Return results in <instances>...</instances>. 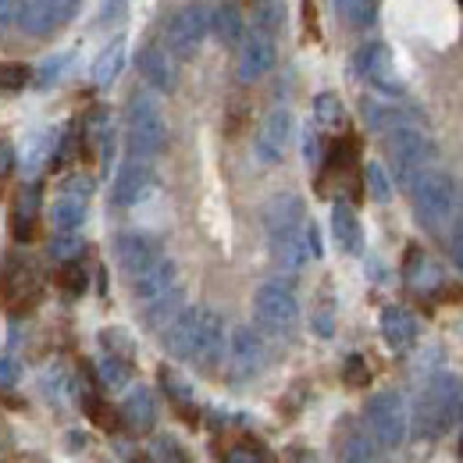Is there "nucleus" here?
I'll return each mask as SVG.
<instances>
[{
  "label": "nucleus",
  "mask_w": 463,
  "mask_h": 463,
  "mask_svg": "<svg viewBox=\"0 0 463 463\" xmlns=\"http://www.w3.org/2000/svg\"><path fill=\"white\" fill-rule=\"evenodd\" d=\"M225 321L211 307H182L165 328V349L175 360H189L200 371H214L225 360Z\"/></svg>",
  "instance_id": "1"
},
{
  "label": "nucleus",
  "mask_w": 463,
  "mask_h": 463,
  "mask_svg": "<svg viewBox=\"0 0 463 463\" xmlns=\"http://www.w3.org/2000/svg\"><path fill=\"white\" fill-rule=\"evenodd\" d=\"M264 232L271 242L275 260L286 271H299L310 257H321V239L317 229L307 225V211L303 200L292 193H279L268 207H264Z\"/></svg>",
  "instance_id": "2"
},
{
  "label": "nucleus",
  "mask_w": 463,
  "mask_h": 463,
  "mask_svg": "<svg viewBox=\"0 0 463 463\" xmlns=\"http://www.w3.org/2000/svg\"><path fill=\"white\" fill-rule=\"evenodd\" d=\"M410 189V200H413V214L417 222L428 232L442 235L457 222L460 214V189L453 182V175L442 172V168H424L420 175H413V182L406 185Z\"/></svg>",
  "instance_id": "3"
},
{
  "label": "nucleus",
  "mask_w": 463,
  "mask_h": 463,
  "mask_svg": "<svg viewBox=\"0 0 463 463\" xmlns=\"http://www.w3.org/2000/svg\"><path fill=\"white\" fill-rule=\"evenodd\" d=\"M463 413V382L453 374H439L431 378L413 406V431L420 439H439L446 435Z\"/></svg>",
  "instance_id": "4"
},
{
  "label": "nucleus",
  "mask_w": 463,
  "mask_h": 463,
  "mask_svg": "<svg viewBox=\"0 0 463 463\" xmlns=\"http://www.w3.org/2000/svg\"><path fill=\"white\" fill-rule=\"evenodd\" d=\"M125 132H128V154L154 161L168 146V125L154 97L136 93L125 108Z\"/></svg>",
  "instance_id": "5"
},
{
  "label": "nucleus",
  "mask_w": 463,
  "mask_h": 463,
  "mask_svg": "<svg viewBox=\"0 0 463 463\" xmlns=\"http://www.w3.org/2000/svg\"><path fill=\"white\" fill-rule=\"evenodd\" d=\"M385 150H389V161H392L396 178L403 185L413 182V175H420L424 168L435 165V143L413 125H400V128L385 132Z\"/></svg>",
  "instance_id": "6"
},
{
  "label": "nucleus",
  "mask_w": 463,
  "mask_h": 463,
  "mask_svg": "<svg viewBox=\"0 0 463 463\" xmlns=\"http://www.w3.org/2000/svg\"><path fill=\"white\" fill-rule=\"evenodd\" d=\"M253 321L268 335H289L299 321V299L286 282H264L253 292Z\"/></svg>",
  "instance_id": "7"
},
{
  "label": "nucleus",
  "mask_w": 463,
  "mask_h": 463,
  "mask_svg": "<svg viewBox=\"0 0 463 463\" xmlns=\"http://www.w3.org/2000/svg\"><path fill=\"white\" fill-rule=\"evenodd\" d=\"M364 424L374 435V442L382 449H396L403 446L406 431H410V413L400 392H378L364 406Z\"/></svg>",
  "instance_id": "8"
},
{
  "label": "nucleus",
  "mask_w": 463,
  "mask_h": 463,
  "mask_svg": "<svg viewBox=\"0 0 463 463\" xmlns=\"http://www.w3.org/2000/svg\"><path fill=\"white\" fill-rule=\"evenodd\" d=\"M207 33H211V11L203 4H185V7L175 11L168 18V25H165V47L178 61H189L200 54Z\"/></svg>",
  "instance_id": "9"
},
{
  "label": "nucleus",
  "mask_w": 463,
  "mask_h": 463,
  "mask_svg": "<svg viewBox=\"0 0 463 463\" xmlns=\"http://www.w3.org/2000/svg\"><path fill=\"white\" fill-rule=\"evenodd\" d=\"M79 0H18L14 22L25 36H54L61 25L71 18Z\"/></svg>",
  "instance_id": "10"
},
{
  "label": "nucleus",
  "mask_w": 463,
  "mask_h": 463,
  "mask_svg": "<svg viewBox=\"0 0 463 463\" xmlns=\"http://www.w3.org/2000/svg\"><path fill=\"white\" fill-rule=\"evenodd\" d=\"M225 360H229V374L235 382H246V378L260 374V367H264V360H268V349H264L260 332L250 328V325L232 328L229 346H225Z\"/></svg>",
  "instance_id": "11"
},
{
  "label": "nucleus",
  "mask_w": 463,
  "mask_h": 463,
  "mask_svg": "<svg viewBox=\"0 0 463 463\" xmlns=\"http://www.w3.org/2000/svg\"><path fill=\"white\" fill-rule=\"evenodd\" d=\"M356 71L385 97H400L403 93V82H400V71H396V58L385 43H364L356 51Z\"/></svg>",
  "instance_id": "12"
},
{
  "label": "nucleus",
  "mask_w": 463,
  "mask_h": 463,
  "mask_svg": "<svg viewBox=\"0 0 463 463\" xmlns=\"http://www.w3.org/2000/svg\"><path fill=\"white\" fill-rule=\"evenodd\" d=\"M275 68V43L268 33L253 29L235 47V79L239 82H260Z\"/></svg>",
  "instance_id": "13"
},
{
  "label": "nucleus",
  "mask_w": 463,
  "mask_h": 463,
  "mask_svg": "<svg viewBox=\"0 0 463 463\" xmlns=\"http://www.w3.org/2000/svg\"><path fill=\"white\" fill-rule=\"evenodd\" d=\"M289 143H292V115L286 108L268 111V118H264L260 128H257V139H253L257 161H260V165H279V161L286 157Z\"/></svg>",
  "instance_id": "14"
},
{
  "label": "nucleus",
  "mask_w": 463,
  "mask_h": 463,
  "mask_svg": "<svg viewBox=\"0 0 463 463\" xmlns=\"http://www.w3.org/2000/svg\"><path fill=\"white\" fill-rule=\"evenodd\" d=\"M115 257H118V268L125 271V279H139L146 268H154L165 253L161 246L150 239V235H139V232H121L115 239Z\"/></svg>",
  "instance_id": "15"
},
{
  "label": "nucleus",
  "mask_w": 463,
  "mask_h": 463,
  "mask_svg": "<svg viewBox=\"0 0 463 463\" xmlns=\"http://www.w3.org/2000/svg\"><path fill=\"white\" fill-rule=\"evenodd\" d=\"M154 161H146V157H132L128 154V161L121 165V172L115 178V203L118 207H136V203H143L150 193H154Z\"/></svg>",
  "instance_id": "16"
},
{
  "label": "nucleus",
  "mask_w": 463,
  "mask_h": 463,
  "mask_svg": "<svg viewBox=\"0 0 463 463\" xmlns=\"http://www.w3.org/2000/svg\"><path fill=\"white\" fill-rule=\"evenodd\" d=\"M0 296L11 310L33 307L36 296H40V271L29 260H7L4 275H0Z\"/></svg>",
  "instance_id": "17"
},
{
  "label": "nucleus",
  "mask_w": 463,
  "mask_h": 463,
  "mask_svg": "<svg viewBox=\"0 0 463 463\" xmlns=\"http://www.w3.org/2000/svg\"><path fill=\"white\" fill-rule=\"evenodd\" d=\"M139 71H143V79H146L157 93H175V86H178L175 54L168 47H161V43L143 47V54H139Z\"/></svg>",
  "instance_id": "18"
},
{
  "label": "nucleus",
  "mask_w": 463,
  "mask_h": 463,
  "mask_svg": "<svg viewBox=\"0 0 463 463\" xmlns=\"http://www.w3.org/2000/svg\"><path fill=\"white\" fill-rule=\"evenodd\" d=\"M178 289V268H175L172 257H161L154 268H146L139 279H132V292H136V299L146 307V303H154V299H161L165 292Z\"/></svg>",
  "instance_id": "19"
},
{
  "label": "nucleus",
  "mask_w": 463,
  "mask_h": 463,
  "mask_svg": "<svg viewBox=\"0 0 463 463\" xmlns=\"http://www.w3.org/2000/svg\"><path fill=\"white\" fill-rule=\"evenodd\" d=\"M378 328H382L385 346L396 349V353H406V349L417 343V321H413V314L403 310V307H385L382 317H378Z\"/></svg>",
  "instance_id": "20"
},
{
  "label": "nucleus",
  "mask_w": 463,
  "mask_h": 463,
  "mask_svg": "<svg viewBox=\"0 0 463 463\" xmlns=\"http://www.w3.org/2000/svg\"><path fill=\"white\" fill-rule=\"evenodd\" d=\"M86 143L100 157V168H111V161H115V121H111L108 108L90 111V118H86Z\"/></svg>",
  "instance_id": "21"
},
{
  "label": "nucleus",
  "mask_w": 463,
  "mask_h": 463,
  "mask_svg": "<svg viewBox=\"0 0 463 463\" xmlns=\"http://www.w3.org/2000/svg\"><path fill=\"white\" fill-rule=\"evenodd\" d=\"M121 417H125V424H128L136 435H146V431L154 428V420H157L154 392H150V389H143V385L128 389V392H125V400H121Z\"/></svg>",
  "instance_id": "22"
},
{
  "label": "nucleus",
  "mask_w": 463,
  "mask_h": 463,
  "mask_svg": "<svg viewBox=\"0 0 463 463\" xmlns=\"http://www.w3.org/2000/svg\"><path fill=\"white\" fill-rule=\"evenodd\" d=\"M36 218H40V189L36 185H25L14 196V207H11V232H14V239H22V242L33 239Z\"/></svg>",
  "instance_id": "23"
},
{
  "label": "nucleus",
  "mask_w": 463,
  "mask_h": 463,
  "mask_svg": "<svg viewBox=\"0 0 463 463\" xmlns=\"http://www.w3.org/2000/svg\"><path fill=\"white\" fill-rule=\"evenodd\" d=\"M332 235L339 242L343 253H360V242H364V232L356 222V211L349 203H335L332 207Z\"/></svg>",
  "instance_id": "24"
},
{
  "label": "nucleus",
  "mask_w": 463,
  "mask_h": 463,
  "mask_svg": "<svg viewBox=\"0 0 463 463\" xmlns=\"http://www.w3.org/2000/svg\"><path fill=\"white\" fill-rule=\"evenodd\" d=\"M211 29L214 36L225 43V47H239V40L246 36V22H242V11L235 4H218L211 11Z\"/></svg>",
  "instance_id": "25"
},
{
  "label": "nucleus",
  "mask_w": 463,
  "mask_h": 463,
  "mask_svg": "<svg viewBox=\"0 0 463 463\" xmlns=\"http://www.w3.org/2000/svg\"><path fill=\"white\" fill-rule=\"evenodd\" d=\"M439 282H442L439 264L431 257H424L420 250H410V257H406V286L413 292H431Z\"/></svg>",
  "instance_id": "26"
},
{
  "label": "nucleus",
  "mask_w": 463,
  "mask_h": 463,
  "mask_svg": "<svg viewBox=\"0 0 463 463\" xmlns=\"http://www.w3.org/2000/svg\"><path fill=\"white\" fill-rule=\"evenodd\" d=\"M86 222V200L71 196V193H58V200L51 203V225L54 232H79Z\"/></svg>",
  "instance_id": "27"
},
{
  "label": "nucleus",
  "mask_w": 463,
  "mask_h": 463,
  "mask_svg": "<svg viewBox=\"0 0 463 463\" xmlns=\"http://www.w3.org/2000/svg\"><path fill=\"white\" fill-rule=\"evenodd\" d=\"M125 68V36H115L93 61V82L97 86H111Z\"/></svg>",
  "instance_id": "28"
},
{
  "label": "nucleus",
  "mask_w": 463,
  "mask_h": 463,
  "mask_svg": "<svg viewBox=\"0 0 463 463\" xmlns=\"http://www.w3.org/2000/svg\"><path fill=\"white\" fill-rule=\"evenodd\" d=\"M364 118L374 132H392L400 125H410V115L396 104H385V100H364Z\"/></svg>",
  "instance_id": "29"
},
{
  "label": "nucleus",
  "mask_w": 463,
  "mask_h": 463,
  "mask_svg": "<svg viewBox=\"0 0 463 463\" xmlns=\"http://www.w3.org/2000/svg\"><path fill=\"white\" fill-rule=\"evenodd\" d=\"M178 310H182V286L172 289V292H165V296H161V299H154V303H146V307H143V317H146V325H150V328L165 332V328H168V321H172Z\"/></svg>",
  "instance_id": "30"
},
{
  "label": "nucleus",
  "mask_w": 463,
  "mask_h": 463,
  "mask_svg": "<svg viewBox=\"0 0 463 463\" xmlns=\"http://www.w3.org/2000/svg\"><path fill=\"white\" fill-rule=\"evenodd\" d=\"M335 11L353 29H367L378 22V0H335Z\"/></svg>",
  "instance_id": "31"
},
{
  "label": "nucleus",
  "mask_w": 463,
  "mask_h": 463,
  "mask_svg": "<svg viewBox=\"0 0 463 463\" xmlns=\"http://www.w3.org/2000/svg\"><path fill=\"white\" fill-rule=\"evenodd\" d=\"M314 118H317V125H325V128H343V125H346V108H343V100H339L335 93H321V97L314 100Z\"/></svg>",
  "instance_id": "32"
},
{
  "label": "nucleus",
  "mask_w": 463,
  "mask_h": 463,
  "mask_svg": "<svg viewBox=\"0 0 463 463\" xmlns=\"http://www.w3.org/2000/svg\"><path fill=\"white\" fill-rule=\"evenodd\" d=\"M97 374H100V382L108 389H125L128 385V360H121L115 353H104L97 360Z\"/></svg>",
  "instance_id": "33"
},
{
  "label": "nucleus",
  "mask_w": 463,
  "mask_h": 463,
  "mask_svg": "<svg viewBox=\"0 0 463 463\" xmlns=\"http://www.w3.org/2000/svg\"><path fill=\"white\" fill-rule=\"evenodd\" d=\"M364 178H367V193H371L378 203L392 200V178H389V172H385L378 161H371V165L364 168Z\"/></svg>",
  "instance_id": "34"
},
{
  "label": "nucleus",
  "mask_w": 463,
  "mask_h": 463,
  "mask_svg": "<svg viewBox=\"0 0 463 463\" xmlns=\"http://www.w3.org/2000/svg\"><path fill=\"white\" fill-rule=\"evenodd\" d=\"M150 463H189V457H185V449L178 446V439L157 435L154 446H150Z\"/></svg>",
  "instance_id": "35"
},
{
  "label": "nucleus",
  "mask_w": 463,
  "mask_h": 463,
  "mask_svg": "<svg viewBox=\"0 0 463 463\" xmlns=\"http://www.w3.org/2000/svg\"><path fill=\"white\" fill-rule=\"evenodd\" d=\"M54 146H58V132L51 128V132H43V136H33V143H29V157H25V168L29 172H36L51 154H54Z\"/></svg>",
  "instance_id": "36"
},
{
  "label": "nucleus",
  "mask_w": 463,
  "mask_h": 463,
  "mask_svg": "<svg viewBox=\"0 0 463 463\" xmlns=\"http://www.w3.org/2000/svg\"><path fill=\"white\" fill-rule=\"evenodd\" d=\"M253 25L260 29V33H279L282 29V4L279 0H260L257 4V14H253Z\"/></svg>",
  "instance_id": "37"
},
{
  "label": "nucleus",
  "mask_w": 463,
  "mask_h": 463,
  "mask_svg": "<svg viewBox=\"0 0 463 463\" xmlns=\"http://www.w3.org/2000/svg\"><path fill=\"white\" fill-rule=\"evenodd\" d=\"M51 253H54L58 260H75V257L82 253V239H79V232H58L54 242H51Z\"/></svg>",
  "instance_id": "38"
},
{
  "label": "nucleus",
  "mask_w": 463,
  "mask_h": 463,
  "mask_svg": "<svg viewBox=\"0 0 463 463\" xmlns=\"http://www.w3.org/2000/svg\"><path fill=\"white\" fill-rule=\"evenodd\" d=\"M225 463H268V457H264L260 446H253V442H239V446H232L229 453H225Z\"/></svg>",
  "instance_id": "39"
},
{
  "label": "nucleus",
  "mask_w": 463,
  "mask_h": 463,
  "mask_svg": "<svg viewBox=\"0 0 463 463\" xmlns=\"http://www.w3.org/2000/svg\"><path fill=\"white\" fill-rule=\"evenodd\" d=\"M161 382H165V389L172 392V400L182 406V410H189V406H193V392H189V385H185L175 371H165V374H161Z\"/></svg>",
  "instance_id": "40"
},
{
  "label": "nucleus",
  "mask_w": 463,
  "mask_h": 463,
  "mask_svg": "<svg viewBox=\"0 0 463 463\" xmlns=\"http://www.w3.org/2000/svg\"><path fill=\"white\" fill-rule=\"evenodd\" d=\"M29 82V68L25 64H0V86L4 90H22Z\"/></svg>",
  "instance_id": "41"
},
{
  "label": "nucleus",
  "mask_w": 463,
  "mask_h": 463,
  "mask_svg": "<svg viewBox=\"0 0 463 463\" xmlns=\"http://www.w3.org/2000/svg\"><path fill=\"white\" fill-rule=\"evenodd\" d=\"M100 339H104V346L111 349L115 356H121V360H132V343H128V335H125V332L111 328V332H104Z\"/></svg>",
  "instance_id": "42"
},
{
  "label": "nucleus",
  "mask_w": 463,
  "mask_h": 463,
  "mask_svg": "<svg viewBox=\"0 0 463 463\" xmlns=\"http://www.w3.org/2000/svg\"><path fill=\"white\" fill-rule=\"evenodd\" d=\"M61 193H71V196L90 200V193H93V178H86V175H71V178L61 185Z\"/></svg>",
  "instance_id": "43"
},
{
  "label": "nucleus",
  "mask_w": 463,
  "mask_h": 463,
  "mask_svg": "<svg viewBox=\"0 0 463 463\" xmlns=\"http://www.w3.org/2000/svg\"><path fill=\"white\" fill-rule=\"evenodd\" d=\"M449 253H453V264L463 271V214H457L453 222V235H449Z\"/></svg>",
  "instance_id": "44"
},
{
  "label": "nucleus",
  "mask_w": 463,
  "mask_h": 463,
  "mask_svg": "<svg viewBox=\"0 0 463 463\" xmlns=\"http://www.w3.org/2000/svg\"><path fill=\"white\" fill-rule=\"evenodd\" d=\"M82 282H86V279H82V271H79V268H75V264H71V268H64V271H61V286H64V289H71V292H82Z\"/></svg>",
  "instance_id": "45"
},
{
  "label": "nucleus",
  "mask_w": 463,
  "mask_h": 463,
  "mask_svg": "<svg viewBox=\"0 0 463 463\" xmlns=\"http://www.w3.org/2000/svg\"><path fill=\"white\" fill-rule=\"evenodd\" d=\"M11 172H14V146L0 139V178H7Z\"/></svg>",
  "instance_id": "46"
},
{
  "label": "nucleus",
  "mask_w": 463,
  "mask_h": 463,
  "mask_svg": "<svg viewBox=\"0 0 463 463\" xmlns=\"http://www.w3.org/2000/svg\"><path fill=\"white\" fill-rule=\"evenodd\" d=\"M303 154H307V165H317V161H321V143H317L314 132L303 136Z\"/></svg>",
  "instance_id": "47"
},
{
  "label": "nucleus",
  "mask_w": 463,
  "mask_h": 463,
  "mask_svg": "<svg viewBox=\"0 0 463 463\" xmlns=\"http://www.w3.org/2000/svg\"><path fill=\"white\" fill-rule=\"evenodd\" d=\"M14 382H18V364L14 360H0V389H7Z\"/></svg>",
  "instance_id": "48"
},
{
  "label": "nucleus",
  "mask_w": 463,
  "mask_h": 463,
  "mask_svg": "<svg viewBox=\"0 0 463 463\" xmlns=\"http://www.w3.org/2000/svg\"><path fill=\"white\" fill-rule=\"evenodd\" d=\"M289 463H321L310 449H289Z\"/></svg>",
  "instance_id": "49"
},
{
  "label": "nucleus",
  "mask_w": 463,
  "mask_h": 463,
  "mask_svg": "<svg viewBox=\"0 0 463 463\" xmlns=\"http://www.w3.org/2000/svg\"><path fill=\"white\" fill-rule=\"evenodd\" d=\"M14 22V0H0V25Z\"/></svg>",
  "instance_id": "50"
},
{
  "label": "nucleus",
  "mask_w": 463,
  "mask_h": 463,
  "mask_svg": "<svg viewBox=\"0 0 463 463\" xmlns=\"http://www.w3.org/2000/svg\"><path fill=\"white\" fill-rule=\"evenodd\" d=\"M460 457H463V446H460Z\"/></svg>",
  "instance_id": "51"
},
{
  "label": "nucleus",
  "mask_w": 463,
  "mask_h": 463,
  "mask_svg": "<svg viewBox=\"0 0 463 463\" xmlns=\"http://www.w3.org/2000/svg\"><path fill=\"white\" fill-rule=\"evenodd\" d=\"M343 463H346V460H343Z\"/></svg>",
  "instance_id": "52"
},
{
  "label": "nucleus",
  "mask_w": 463,
  "mask_h": 463,
  "mask_svg": "<svg viewBox=\"0 0 463 463\" xmlns=\"http://www.w3.org/2000/svg\"><path fill=\"white\" fill-rule=\"evenodd\" d=\"M460 4H463V0H460Z\"/></svg>",
  "instance_id": "53"
}]
</instances>
